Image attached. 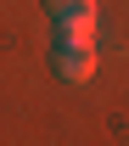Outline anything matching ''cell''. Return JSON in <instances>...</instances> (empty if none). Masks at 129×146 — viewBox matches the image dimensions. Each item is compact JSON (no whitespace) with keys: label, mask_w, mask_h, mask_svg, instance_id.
<instances>
[{"label":"cell","mask_w":129,"mask_h":146,"mask_svg":"<svg viewBox=\"0 0 129 146\" xmlns=\"http://www.w3.org/2000/svg\"><path fill=\"white\" fill-rule=\"evenodd\" d=\"M95 45H51V73L62 84H90L95 79Z\"/></svg>","instance_id":"6da1fadb"},{"label":"cell","mask_w":129,"mask_h":146,"mask_svg":"<svg viewBox=\"0 0 129 146\" xmlns=\"http://www.w3.org/2000/svg\"><path fill=\"white\" fill-rule=\"evenodd\" d=\"M45 17L51 28H84V23H101V6L95 0H45Z\"/></svg>","instance_id":"7a4b0ae2"}]
</instances>
